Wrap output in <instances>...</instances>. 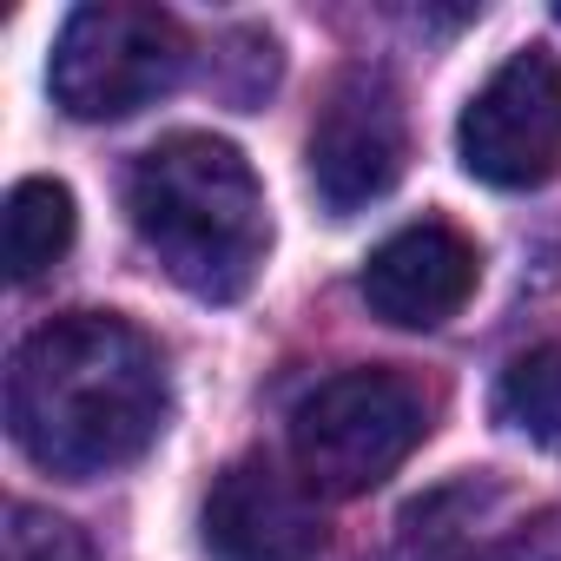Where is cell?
<instances>
[{"mask_svg": "<svg viewBox=\"0 0 561 561\" xmlns=\"http://www.w3.org/2000/svg\"><path fill=\"white\" fill-rule=\"evenodd\" d=\"M172 383L159 344L113 311H67L41 324L8 370L14 443L67 482L126 469L165 430Z\"/></svg>", "mask_w": 561, "mask_h": 561, "instance_id": "6da1fadb", "label": "cell"}, {"mask_svg": "<svg viewBox=\"0 0 561 561\" xmlns=\"http://www.w3.org/2000/svg\"><path fill=\"white\" fill-rule=\"evenodd\" d=\"M126 211L139 244L179 291L205 305H238L271 251V211L251 159L218 133H172L139 152L126 179Z\"/></svg>", "mask_w": 561, "mask_h": 561, "instance_id": "7a4b0ae2", "label": "cell"}, {"mask_svg": "<svg viewBox=\"0 0 561 561\" xmlns=\"http://www.w3.org/2000/svg\"><path fill=\"white\" fill-rule=\"evenodd\" d=\"M430 436V390L410 370H337L291 410V456L311 495H364L390 482Z\"/></svg>", "mask_w": 561, "mask_h": 561, "instance_id": "3957f363", "label": "cell"}, {"mask_svg": "<svg viewBox=\"0 0 561 561\" xmlns=\"http://www.w3.org/2000/svg\"><path fill=\"white\" fill-rule=\"evenodd\" d=\"M185 27L146 0H87L54 41V106L73 119H133L185 73Z\"/></svg>", "mask_w": 561, "mask_h": 561, "instance_id": "277c9868", "label": "cell"}, {"mask_svg": "<svg viewBox=\"0 0 561 561\" xmlns=\"http://www.w3.org/2000/svg\"><path fill=\"white\" fill-rule=\"evenodd\" d=\"M462 172L495 192H541L561 179V60L548 47L508 54L456 126Z\"/></svg>", "mask_w": 561, "mask_h": 561, "instance_id": "5b68a950", "label": "cell"}, {"mask_svg": "<svg viewBox=\"0 0 561 561\" xmlns=\"http://www.w3.org/2000/svg\"><path fill=\"white\" fill-rule=\"evenodd\" d=\"M410 159V119L403 93L377 67H344L324 87V106L311 119V185L331 218H351L377 205Z\"/></svg>", "mask_w": 561, "mask_h": 561, "instance_id": "8992f818", "label": "cell"}, {"mask_svg": "<svg viewBox=\"0 0 561 561\" xmlns=\"http://www.w3.org/2000/svg\"><path fill=\"white\" fill-rule=\"evenodd\" d=\"M198 541L211 561H318L324 554V515L298 476H285L271 456H238L218 469Z\"/></svg>", "mask_w": 561, "mask_h": 561, "instance_id": "52a82bcc", "label": "cell"}, {"mask_svg": "<svg viewBox=\"0 0 561 561\" xmlns=\"http://www.w3.org/2000/svg\"><path fill=\"white\" fill-rule=\"evenodd\" d=\"M476 277H482V251L456 225L423 218L370 251L357 291H364L370 318H383L397 331H436L476 298Z\"/></svg>", "mask_w": 561, "mask_h": 561, "instance_id": "ba28073f", "label": "cell"}, {"mask_svg": "<svg viewBox=\"0 0 561 561\" xmlns=\"http://www.w3.org/2000/svg\"><path fill=\"white\" fill-rule=\"evenodd\" d=\"M73 231H80V211H73V192L60 179H21L8 192V218H0V257H8V277L27 285L47 264H60L73 251Z\"/></svg>", "mask_w": 561, "mask_h": 561, "instance_id": "9c48e42d", "label": "cell"}, {"mask_svg": "<svg viewBox=\"0 0 561 561\" xmlns=\"http://www.w3.org/2000/svg\"><path fill=\"white\" fill-rule=\"evenodd\" d=\"M495 416L535 449H561V344H535L502 370Z\"/></svg>", "mask_w": 561, "mask_h": 561, "instance_id": "30bf717a", "label": "cell"}, {"mask_svg": "<svg viewBox=\"0 0 561 561\" xmlns=\"http://www.w3.org/2000/svg\"><path fill=\"white\" fill-rule=\"evenodd\" d=\"M8 561H100V554L73 522L47 515L34 502H14L8 508Z\"/></svg>", "mask_w": 561, "mask_h": 561, "instance_id": "8fae6325", "label": "cell"}, {"mask_svg": "<svg viewBox=\"0 0 561 561\" xmlns=\"http://www.w3.org/2000/svg\"><path fill=\"white\" fill-rule=\"evenodd\" d=\"M554 21H561V8H554Z\"/></svg>", "mask_w": 561, "mask_h": 561, "instance_id": "7c38bea8", "label": "cell"}]
</instances>
